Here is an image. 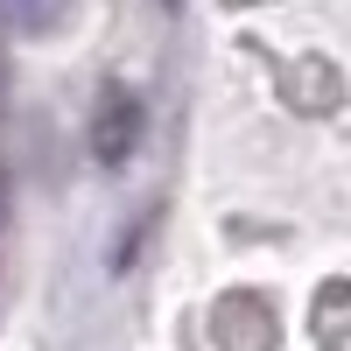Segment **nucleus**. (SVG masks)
Listing matches in <instances>:
<instances>
[{
    "label": "nucleus",
    "mask_w": 351,
    "mask_h": 351,
    "mask_svg": "<svg viewBox=\"0 0 351 351\" xmlns=\"http://www.w3.org/2000/svg\"><path fill=\"white\" fill-rule=\"evenodd\" d=\"M211 344L218 351H274L281 344V316L267 309L260 288H232L211 302Z\"/></svg>",
    "instance_id": "f257e3e1"
},
{
    "label": "nucleus",
    "mask_w": 351,
    "mask_h": 351,
    "mask_svg": "<svg viewBox=\"0 0 351 351\" xmlns=\"http://www.w3.org/2000/svg\"><path fill=\"white\" fill-rule=\"evenodd\" d=\"M337 309H344V281H324V295H316V344H324V351H344Z\"/></svg>",
    "instance_id": "20e7f679"
},
{
    "label": "nucleus",
    "mask_w": 351,
    "mask_h": 351,
    "mask_svg": "<svg viewBox=\"0 0 351 351\" xmlns=\"http://www.w3.org/2000/svg\"><path fill=\"white\" fill-rule=\"evenodd\" d=\"M162 8H183V0H162Z\"/></svg>",
    "instance_id": "39448f33"
},
{
    "label": "nucleus",
    "mask_w": 351,
    "mask_h": 351,
    "mask_svg": "<svg viewBox=\"0 0 351 351\" xmlns=\"http://www.w3.org/2000/svg\"><path fill=\"white\" fill-rule=\"evenodd\" d=\"M0 190H8V176H0Z\"/></svg>",
    "instance_id": "423d86ee"
},
{
    "label": "nucleus",
    "mask_w": 351,
    "mask_h": 351,
    "mask_svg": "<svg viewBox=\"0 0 351 351\" xmlns=\"http://www.w3.org/2000/svg\"><path fill=\"white\" fill-rule=\"evenodd\" d=\"M84 134H92V162H99V169H120V162L141 148V99L127 92V84H106Z\"/></svg>",
    "instance_id": "f03ea898"
},
{
    "label": "nucleus",
    "mask_w": 351,
    "mask_h": 351,
    "mask_svg": "<svg viewBox=\"0 0 351 351\" xmlns=\"http://www.w3.org/2000/svg\"><path fill=\"white\" fill-rule=\"evenodd\" d=\"M77 21V0H0V28L14 43H49Z\"/></svg>",
    "instance_id": "7ed1b4c3"
}]
</instances>
